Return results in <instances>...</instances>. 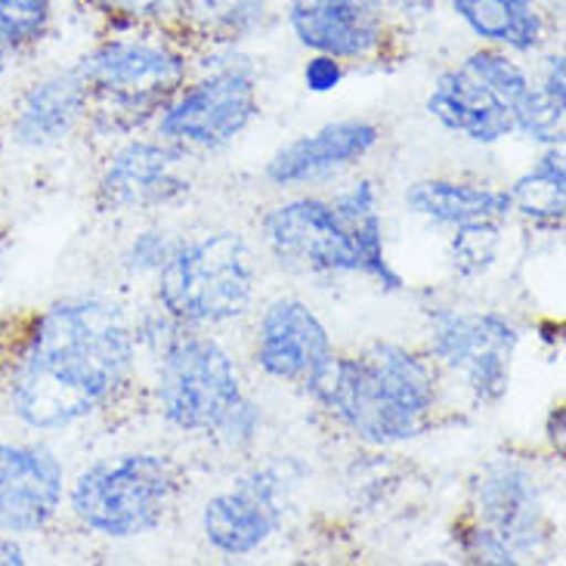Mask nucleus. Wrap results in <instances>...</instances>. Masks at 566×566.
I'll use <instances>...</instances> for the list:
<instances>
[{"instance_id":"obj_1","label":"nucleus","mask_w":566,"mask_h":566,"mask_svg":"<svg viewBox=\"0 0 566 566\" xmlns=\"http://www.w3.org/2000/svg\"><path fill=\"white\" fill-rule=\"evenodd\" d=\"M137 332L106 297H62L31 322L7 378L10 412L34 430L72 428L122 394L137 368Z\"/></svg>"},{"instance_id":"obj_2","label":"nucleus","mask_w":566,"mask_h":566,"mask_svg":"<svg viewBox=\"0 0 566 566\" xmlns=\"http://www.w3.org/2000/svg\"><path fill=\"white\" fill-rule=\"evenodd\" d=\"M301 387L359 443L378 449L421 437L440 399L433 359L387 340L356 356L332 353Z\"/></svg>"},{"instance_id":"obj_3","label":"nucleus","mask_w":566,"mask_h":566,"mask_svg":"<svg viewBox=\"0 0 566 566\" xmlns=\"http://www.w3.org/2000/svg\"><path fill=\"white\" fill-rule=\"evenodd\" d=\"M75 69L91 91V122L106 137L134 134L192 77L189 44L174 29L112 31Z\"/></svg>"},{"instance_id":"obj_4","label":"nucleus","mask_w":566,"mask_h":566,"mask_svg":"<svg viewBox=\"0 0 566 566\" xmlns=\"http://www.w3.org/2000/svg\"><path fill=\"white\" fill-rule=\"evenodd\" d=\"M155 297L186 328H217L242 319L258 297L254 248L235 230L184 235L155 276Z\"/></svg>"},{"instance_id":"obj_5","label":"nucleus","mask_w":566,"mask_h":566,"mask_svg":"<svg viewBox=\"0 0 566 566\" xmlns=\"http://www.w3.org/2000/svg\"><path fill=\"white\" fill-rule=\"evenodd\" d=\"M192 69L180 93L155 118L158 139L177 149H223L261 115L258 65L239 44H208L192 53Z\"/></svg>"},{"instance_id":"obj_6","label":"nucleus","mask_w":566,"mask_h":566,"mask_svg":"<svg viewBox=\"0 0 566 566\" xmlns=\"http://www.w3.org/2000/svg\"><path fill=\"white\" fill-rule=\"evenodd\" d=\"M180 471L158 452H124L93 461L81 471L69 507L77 523L106 538H139L155 533L177 505Z\"/></svg>"},{"instance_id":"obj_7","label":"nucleus","mask_w":566,"mask_h":566,"mask_svg":"<svg viewBox=\"0 0 566 566\" xmlns=\"http://www.w3.org/2000/svg\"><path fill=\"white\" fill-rule=\"evenodd\" d=\"M263 245L291 276H363L384 291H399L402 279L366 251L359 235L332 199L297 196L270 208L261 220Z\"/></svg>"},{"instance_id":"obj_8","label":"nucleus","mask_w":566,"mask_h":566,"mask_svg":"<svg viewBox=\"0 0 566 566\" xmlns=\"http://www.w3.org/2000/svg\"><path fill=\"white\" fill-rule=\"evenodd\" d=\"M155 363L158 412L180 433L217 437L227 418L248 399L230 350L196 328H184Z\"/></svg>"},{"instance_id":"obj_9","label":"nucleus","mask_w":566,"mask_h":566,"mask_svg":"<svg viewBox=\"0 0 566 566\" xmlns=\"http://www.w3.org/2000/svg\"><path fill=\"white\" fill-rule=\"evenodd\" d=\"M521 347L514 322L492 310H433L428 350L483 406L499 402L511 387V366Z\"/></svg>"},{"instance_id":"obj_10","label":"nucleus","mask_w":566,"mask_h":566,"mask_svg":"<svg viewBox=\"0 0 566 566\" xmlns=\"http://www.w3.org/2000/svg\"><path fill=\"white\" fill-rule=\"evenodd\" d=\"M306 468L291 455L251 468L235 486L217 492L201 507V533L214 552L245 557L276 536Z\"/></svg>"},{"instance_id":"obj_11","label":"nucleus","mask_w":566,"mask_h":566,"mask_svg":"<svg viewBox=\"0 0 566 566\" xmlns=\"http://www.w3.org/2000/svg\"><path fill=\"white\" fill-rule=\"evenodd\" d=\"M285 22L304 50L340 62L381 60L397 38L387 0H285Z\"/></svg>"},{"instance_id":"obj_12","label":"nucleus","mask_w":566,"mask_h":566,"mask_svg":"<svg viewBox=\"0 0 566 566\" xmlns=\"http://www.w3.org/2000/svg\"><path fill=\"white\" fill-rule=\"evenodd\" d=\"M184 149L161 139H130L108 158L96 186V201L108 214L168 208L189 192V180L180 174Z\"/></svg>"},{"instance_id":"obj_13","label":"nucleus","mask_w":566,"mask_h":566,"mask_svg":"<svg viewBox=\"0 0 566 566\" xmlns=\"http://www.w3.org/2000/svg\"><path fill=\"white\" fill-rule=\"evenodd\" d=\"M476 523L490 526L507 548L526 557L548 542L545 495L530 464L517 459H495L486 464L474 486Z\"/></svg>"},{"instance_id":"obj_14","label":"nucleus","mask_w":566,"mask_h":566,"mask_svg":"<svg viewBox=\"0 0 566 566\" xmlns=\"http://www.w3.org/2000/svg\"><path fill=\"white\" fill-rule=\"evenodd\" d=\"M65 471L44 446L0 443V533L31 536L60 514Z\"/></svg>"},{"instance_id":"obj_15","label":"nucleus","mask_w":566,"mask_h":566,"mask_svg":"<svg viewBox=\"0 0 566 566\" xmlns=\"http://www.w3.org/2000/svg\"><path fill=\"white\" fill-rule=\"evenodd\" d=\"M332 353V335L313 306L297 297L266 304L254 332V363L266 378L304 384Z\"/></svg>"},{"instance_id":"obj_16","label":"nucleus","mask_w":566,"mask_h":566,"mask_svg":"<svg viewBox=\"0 0 566 566\" xmlns=\"http://www.w3.org/2000/svg\"><path fill=\"white\" fill-rule=\"evenodd\" d=\"M378 143H381L378 124L363 122V118L325 124L319 130L282 146L266 161V180L279 189L319 184L325 177H335L340 170L359 165Z\"/></svg>"},{"instance_id":"obj_17","label":"nucleus","mask_w":566,"mask_h":566,"mask_svg":"<svg viewBox=\"0 0 566 566\" xmlns=\"http://www.w3.org/2000/svg\"><path fill=\"white\" fill-rule=\"evenodd\" d=\"M428 112L449 134L480 146L502 143L514 134V103L464 62L440 72V77L433 81Z\"/></svg>"},{"instance_id":"obj_18","label":"nucleus","mask_w":566,"mask_h":566,"mask_svg":"<svg viewBox=\"0 0 566 566\" xmlns=\"http://www.w3.org/2000/svg\"><path fill=\"white\" fill-rule=\"evenodd\" d=\"M91 112V91L75 65L38 77L19 96L10 134L22 149H50L75 130Z\"/></svg>"},{"instance_id":"obj_19","label":"nucleus","mask_w":566,"mask_h":566,"mask_svg":"<svg viewBox=\"0 0 566 566\" xmlns=\"http://www.w3.org/2000/svg\"><path fill=\"white\" fill-rule=\"evenodd\" d=\"M480 44L533 56L548 41V15L538 0H443Z\"/></svg>"},{"instance_id":"obj_20","label":"nucleus","mask_w":566,"mask_h":566,"mask_svg":"<svg viewBox=\"0 0 566 566\" xmlns=\"http://www.w3.org/2000/svg\"><path fill=\"white\" fill-rule=\"evenodd\" d=\"M406 208L433 227L459 230L471 223H505L511 211L507 189H492L468 180H418L406 189Z\"/></svg>"},{"instance_id":"obj_21","label":"nucleus","mask_w":566,"mask_h":566,"mask_svg":"<svg viewBox=\"0 0 566 566\" xmlns=\"http://www.w3.org/2000/svg\"><path fill=\"white\" fill-rule=\"evenodd\" d=\"M276 22L273 0H184L174 31L186 44H245Z\"/></svg>"},{"instance_id":"obj_22","label":"nucleus","mask_w":566,"mask_h":566,"mask_svg":"<svg viewBox=\"0 0 566 566\" xmlns=\"http://www.w3.org/2000/svg\"><path fill=\"white\" fill-rule=\"evenodd\" d=\"M511 211H517L536 227L560 230L566 214V165L564 146H552L538 155L533 168L507 189Z\"/></svg>"},{"instance_id":"obj_23","label":"nucleus","mask_w":566,"mask_h":566,"mask_svg":"<svg viewBox=\"0 0 566 566\" xmlns=\"http://www.w3.org/2000/svg\"><path fill=\"white\" fill-rule=\"evenodd\" d=\"M56 0H0V60L13 62L46 41Z\"/></svg>"},{"instance_id":"obj_24","label":"nucleus","mask_w":566,"mask_h":566,"mask_svg":"<svg viewBox=\"0 0 566 566\" xmlns=\"http://www.w3.org/2000/svg\"><path fill=\"white\" fill-rule=\"evenodd\" d=\"M87 10L103 15L112 31L174 29L184 0H81Z\"/></svg>"},{"instance_id":"obj_25","label":"nucleus","mask_w":566,"mask_h":566,"mask_svg":"<svg viewBox=\"0 0 566 566\" xmlns=\"http://www.w3.org/2000/svg\"><path fill=\"white\" fill-rule=\"evenodd\" d=\"M564 112L566 103L548 96L533 81L530 93L523 96V103L514 112V134H523L530 143H536L542 149L564 146Z\"/></svg>"},{"instance_id":"obj_26","label":"nucleus","mask_w":566,"mask_h":566,"mask_svg":"<svg viewBox=\"0 0 566 566\" xmlns=\"http://www.w3.org/2000/svg\"><path fill=\"white\" fill-rule=\"evenodd\" d=\"M502 223H471L459 227L452 239V263L461 276H480L483 270H490L499 258L502 245Z\"/></svg>"},{"instance_id":"obj_27","label":"nucleus","mask_w":566,"mask_h":566,"mask_svg":"<svg viewBox=\"0 0 566 566\" xmlns=\"http://www.w3.org/2000/svg\"><path fill=\"white\" fill-rule=\"evenodd\" d=\"M184 235H174L168 230H146L139 232L130 245L124 248V270L130 276H158V270L170 261Z\"/></svg>"},{"instance_id":"obj_28","label":"nucleus","mask_w":566,"mask_h":566,"mask_svg":"<svg viewBox=\"0 0 566 566\" xmlns=\"http://www.w3.org/2000/svg\"><path fill=\"white\" fill-rule=\"evenodd\" d=\"M459 548L468 564H483V566L521 564V557L507 548L505 538H499L495 533H492L490 526H483V523H476V521L461 530Z\"/></svg>"},{"instance_id":"obj_29","label":"nucleus","mask_w":566,"mask_h":566,"mask_svg":"<svg viewBox=\"0 0 566 566\" xmlns=\"http://www.w3.org/2000/svg\"><path fill=\"white\" fill-rule=\"evenodd\" d=\"M347 77V62L325 56V53H310L304 62V87L310 93H332L344 84Z\"/></svg>"},{"instance_id":"obj_30","label":"nucleus","mask_w":566,"mask_h":566,"mask_svg":"<svg viewBox=\"0 0 566 566\" xmlns=\"http://www.w3.org/2000/svg\"><path fill=\"white\" fill-rule=\"evenodd\" d=\"M548 440L557 449V455H564V409L560 406L548 415Z\"/></svg>"},{"instance_id":"obj_31","label":"nucleus","mask_w":566,"mask_h":566,"mask_svg":"<svg viewBox=\"0 0 566 566\" xmlns=\"http://www.w3.org/2000/svg\"><path fill=\"white\" fill-rule=\"evenodd\" d=\"M25 564V554L15 545L13 538H0V566Z\"/></svg>"},{"instance_id":"obj_32","label":"nucleus","mask_w":566,"mask_h":566,"mask_svg":"<svg viewBox=\"0 0 566 566\" xmlns=\"http://www.w3.org/2000/svg\"><path fill=\"white\" fill-rule=\"evenodd\" d=\"M0 153H3V130H0Z\"/></svg>"},{"instance_id":"obj_33","label":"nucleus","mask_w":566,"mask_h":566,"mask_svg":"<svg viewBox=\"0 0 566 566\" xmlns=\"http://www.w3.org/2000/svg\"><path fill=\"white\" fill-rule=\"evenodd\" d=\"M3 65H7V62H3V60H0V72H3Z\"/></svg>"}]
</instances>
